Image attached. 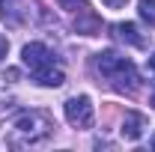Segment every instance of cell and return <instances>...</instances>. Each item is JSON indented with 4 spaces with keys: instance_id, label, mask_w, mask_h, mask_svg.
Returning <instances> with one entry per match:
<instances>
[{
    "instance_id": "6da1fadb",
    "label": "cell",
    "mask_w": 155,
    "mask_h": 152,
    "mask_svg": "<svg viewBox=\"0 0 155 152\" xmlns=\"http://www.w3.org/2000/svg\"><path fill=\"white\" fill-rule=\"evenodd\" d=\"M54 128H57V122L48 111H24L9 122L6 143L9 146H39L54 134Z\"/></svg>"
},
{
    "instance_id": "7a4b0ae2",
    "label": "cell",
    "mask_w": 155,
    "mask_h": 152,
    "mask_svg": "<svg viewBox=\"0 0 155 152\" xmlns=\"http://www.w3.org/2000/svg\"><path fill=\"white\" fill-rule=\"evenodd\" d=\"M96 69H98L101 78H107V84L114 87L116 93L134 95L140 90V75H137L134 63L125 60L122 54H116V51H101V54H96Z\"/></svg>"
},
{
    "instance_id": "3957f363",
    "label": "cell",
    "mask_w": 155,
    "mask_h": 152,
    "mask_svg": "<svg viewBox=\"0 0 155 152\" xmlns=\"http://www.w3.org/2000/svg\"><path fill=\"white\" fill-rule=\"evenodd\" d=\"M21 57H24V66L33 72L36 84H42V87H60V84L66 81L63 69L54 63V54L48 51V45H42V42H30V45H24Z\"/></svg>"
},
{
    "instance_id": "277c9868",
    "label": "cell",
    "mask_w": 155,
    "mask_h": 152,
    "mask_svg": "<svg viewBox=\"0 0 155 152\" xmlns=\"http://www.w3.org/2000/svg\"><path fill=\"white\" fill-rule=\"evenodd\" d=\"M66 119L75 128H90L93 125V101H90V95H72L66 101Z\"/></svg>"
},
{
    "instance_id": "5b68a950",
    "label": "cell",
    "mask_w": 155,
    "mask_h": 152,
    "mask_svg": "<svg viewBox=\"0 0 155 152\" xmlns=\"http://www.w3.org/2000/svg\"><path fill=\"white\" fill-rule=\"evenodd\" d=\"M0 18L6 21L9 27H24L30 12H27V3L24 0H0Z\"/></svg>"
},
{
    "instance_id": "8992f818",
    "label": "cell",
    "mask_w": 155,
    "mask_h": 152,
    "mask_svg": "<svg viewBox=\"0 0 155 152\" xmlns=\"http://www.w3.org/2000/svg\"><path fill=\"white\" fill-rule=\"evenodd\" d=\"M110 33H114L119 42H128V45H134V48H146V45H149V36L140 33L137 24H131V21H119V24H114Z\"/></svg>"
},
{
    "instance_id": "52a82bcc",
    "label": "cell",
    "mask_w": 155,
    "mask_h": 152,
    "mask_svg": "<svg viewBox=\"0 0 155 152\" xmlns=\"http://www.w3.org/2000/svg\"><path fill=\"white\" fill-rule=\"evenodd\" d=\"M75 30H78V33H84V36H98V33H101V18H98L96 12L87 6V9H81V12H78Z\"/></svg>"
},
{
    "instance_id": "ba28073f",
    "label": "cell",
    "mask_w": 155,
    "mask_h": 152,
    "mask_svg": "<svg viewBox=\"0 0 155 152\" xmlns=\"http://www.w3.org/2000/svg\"><path fill=\"white\" fill-rule=\"evenodd\" d=\"M143 128H146V116L137 114V111H128V114L122 116V137L125 140H137L140 134H143Z\"/></svg>"
},
{
    "instance_id": "9c48e42d",
    "label": "cell",
    "mask_w": 155,
    "mask_h": 152,
    "mask_svg": "<svg viewBox=\"0 0 155 152\" xmlns=\"http://www.w3.org/2000/svg\"><path fill=\"white\" fill-rule=\"evenodd\" d=\"M140 18L146 21L149 27H155V0H140Z\"/></svg>"
},
{
    "instance_id": "30bf717a",
    "label": "cell",
    "mask_w": 155,
    "mask_h": 152,
    "mask_svg": "<svg viewBox=\"0 0 155 152\" xmlns=\"http://www.w3.org/2000/svg\"><path fill=\"white\" fill-rule=\"evenodd\" d=\"M60 9H66V12H81V9H87V0H57Z\"/></svg>"
},
{
    "instance_id": "8fae6325",
    "label": "cell",
    "mask_w": 155,
    "mask_h": 152,
    "mask_svg": "<svg viewBox=\"0 0 155 152\" xmlns=\"http://www.w3.org/2000/svg\"><path fill=\"white\" fill-rule=\"evenodd\" d=\"M101 3H104V6H110V9H122L128 0H101Z\"/></svg>"
},
{
    "instance_id": "7c38bea8",
    "label": "cell",
    "mask_w": 155,
    "mask_h": 152,
    "mask_svg": "<svg viewBox=\"0 0 155 152\" xmlns=\"http://www.w3.org/2000/svg\"><path fill=\"white\" fill-rule=\"evenodd\" d=\"M116 114H119V111H116L114 104H107V107H104V122H110V119H114Z\"/></svg>"
},
{
    "instance_id": "4fadbf2b",
    "label": "cell",
    "mask_w": 155,
    "mask_h": 152,
    "mask_svg": "<svg viewBox=\"0 0 155 152\" xmlns=\"http://www.w3.org/2000/svg\"><path fill=\"white\" fill-rule=\"evenodd\" d=\"M6 78H9V81H18V69H6V72H3V81H6Z\"/></svg>"
},
{
    "instance_id": "5bb4252c",
    "label": "cell",
    "mask_w": 155,
    "mask_h": 152,
    "mask_svg": "<svg viewBox=\"0 0 155 152\" xmlns=\"http://www.w3.org/2000/svg\"><path fill=\"white\" fill-rule=\"evenodd\" d=\"M6 51H9V42H6V39H3V36H0V60H3V57H6Z\"/></svg>"
},
{
    "instance_id": "9a60e30c",
    "label": "cell",
    "mask_w": 155,
    "mask_h": 152,
    "mask_svg": "<svg viewBox=\"0 0 155 152\" xmlns=\"http://www.w3.org/2000/svg\"><path fill=\"white\" fill-rule=\"evenodd\" d=\"M149 69H152V72H155V54H152V57H149Z\"/></svg>"
},
{
    "instance_id": "2e32d148",
    "label": "cell",
    "mask_w": 155,
    "mask_h": 152,
    "mask_svg": "<svg viewBox=\"0 0 155 152\" xmlns=\"http://www.w3.org/2000/svg\"><path fill=\"white\" fill-rule=\"evenodd\" d=\"M149 146H152V149H155V137H152V143H149Z\"/></svg>"
},
{
    "instance_id": "e0dca14e",
    "label": "cell",
    "mask_w": 155,
    "mask_h": 152,
    "mask_svg": "<svg viewBox=\"0 0 155 152\" xmlns=\"http://www.w3.org/2000/svg\"><path fill=\"white\" fill-rule=\"evenodd\" d=\"M152 104H155V93H152Z\"/></svg>"
}]
</instances>
